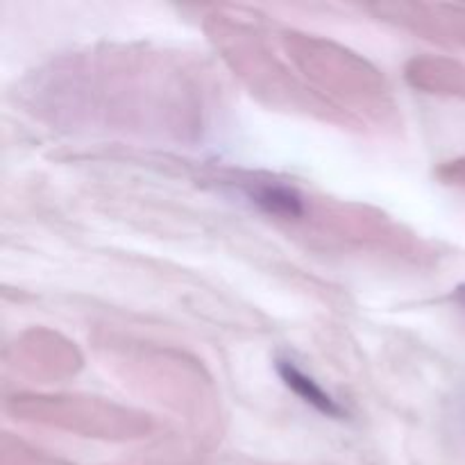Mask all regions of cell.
Returning <instances> with one entry per match:
<instances>
[{"mask_svg": "<svg viewBox=\"0 0 465 465\" xmlns=\"http://www.w3.org/2000/svg\"><path fill=\"white\" fill-rule=\"evenodd\" d=\"M457 295H459V300H461V302L465 304V286H461V289H459Z\"/></svg>", "mask_w": 465, "mask_h": 465, "instance_id": "3", "label": "cell"}, {"mask_svg": "<svg viewBox=\"0 0 465 465\" xmlns=\"http://www.w3.org/2000/svg\"><path fill=\"white\" fill-rule=\"evenodd\" d=\"M277 372L282 375L284 384L289 386L295 395H300L304 402L312 404L313 409H318V411L325 413V416H330V418H343L345 416L343 407H341V404L336 402V400L331 398L327 391H322L321 386H318V381H313L307 372L300 371L293 361L280 359V361H277Z\"/></svg>", "mask_w": 465, "mask_h": 465, "instance_id": "1", "label": "cell"}, {"mask_svg": "<svg viewBox=\"0 0 465 465\" xmlns=\"http://www.w3.org/2000/svg\"><path fill=\"white\" fill-rule=\"evenodd\" d=\"M248 198L266 213L284 221L300 218L304 213L302 195L284 184H254L252 189H248Z\"/></svg>", "mask_w": 465, "mask_h": 465, "instance_id": "2", "label": "cell"}]
</instances>
